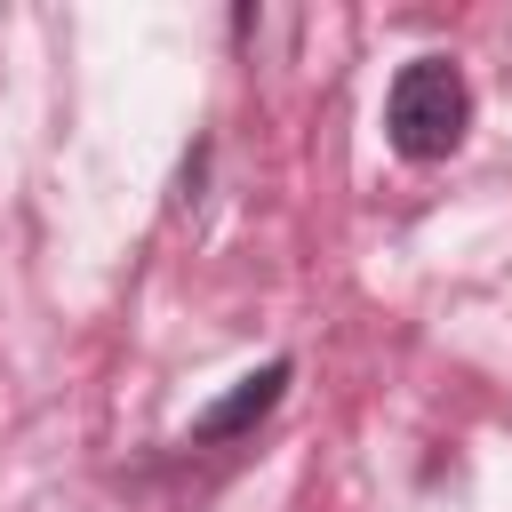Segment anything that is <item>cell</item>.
Returning <instances> with one entry per match:
<instances>
[{
	"instance_id": "obj_1",
	"label": "cell",
	"mask_w": 512,
	"mask_h": 512,
	"mask_svg": "<svg viewBox=\"0 0 512 512\" xmlns=\"http://www.w3.org/2000/svg\"><path fill=\"white\" fill-rule=\"evenodd\" d=\"M472 128V88L448 56H416L400 64L392 96H384V144L400 160H448Z\"/></svg>"
},
{
	"instance_id": "obj_2",
	"label": "cell",
	"mask_w": 512,
	"mask_h": 512,
	"mask_svg": "<svg viewBox=\"0 0 512 512\" xmlns=\"http://www.w3.org/2000/svg\"><path fill=\"white\" fill-rule=\"evenodd\" d=\"M280 392H288V360H264V368H248L216 408H200L192 416V448H224V440H240V432H256L272 408H280Z\"/></svg>"
}]
</instances>
